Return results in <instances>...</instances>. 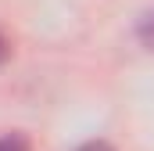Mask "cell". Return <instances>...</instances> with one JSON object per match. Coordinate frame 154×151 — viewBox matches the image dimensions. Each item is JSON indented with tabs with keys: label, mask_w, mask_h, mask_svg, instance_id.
<instances>
[{
	"label": "cell",
	"mask_w": 154,
	"mask_h": 151,
	"mask_svg": "<svg viewBox=\"0 0 154 151\" xmlns=\"http://www.w3.org/2000/svg\"><path fill=\"white\" fill-rule=\"evenodd\" d=\"M0 151H29V144H25V137L7 133V137H0Z\"/></svg>",
	"instance_id": "cell-1"
},
{
	"label": "cell",
	"mask_w": 154,
	"mask_h": 151,
	"mask_svg": "<svg viewBox=\"0 0 154 151\" xmlns=\"http://www.w3.org/2000/svg\"><path fill=\"white\" fill-rule=\"evenodd\" d=\"M7 58V43H4V36H0V61Z\"/></svg>",
	"instance_id": "cell-3"
},
{
	"label": "cell",
	"mask_w": 154,
	"mask_h": 151,
	"mask_svg": "<svg viewBox=\"0 0 154 151\" xmlns=\"http://www.w3.org/2000/svg\"><path fill=\"white\" fill-rule=\"evenodd\" d=\"M75 151H115V148L104 144V140H90V144H82V148H75Z\"/></svg>",
	"instance_id": "cell-2"
}]
</instances>
